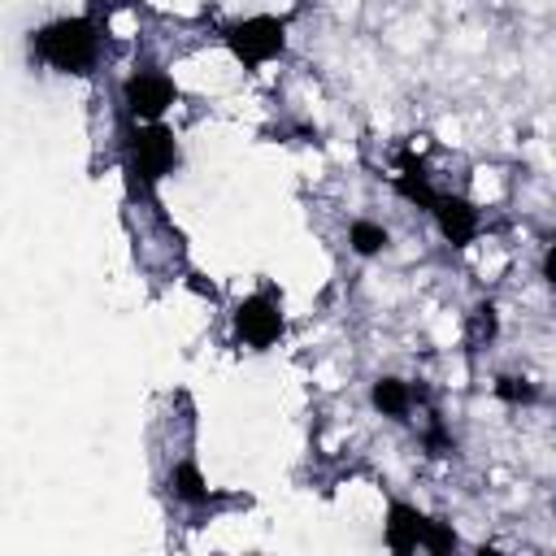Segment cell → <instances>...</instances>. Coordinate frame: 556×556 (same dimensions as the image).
<instances>
[{
	"label": "cell",
	"instance_id": "cell-1",
	"mask_svg": "<svg viewBox=\"0 0 556 556\" xmlns=\"http://www.w3.org/2000/svg\"><path fill=\"white\" fill-rule=\"evenodd\" d=\"M30 56L56 74H87L100 56V26L91 17H56L30 30Z\"/></svg>",
	"mask_w": 556,
	"mask_h": 556
},
{
	"label": "cell",
	"instance_id": "cell-2",
	"mask_svg": "<svg viewBox=\"0 0 556 556\" xmlns=\"http://www.w3.org/2000/svg\"><path fill=\"white\" fill-rule=\"evenodd\" d=\"M382 534H387V547L391 552H417V547H426V552H452L456 547V530L447 521L426 517L421 508H413L404 500H391L387 504Z\"/></svg>",
	"mask_w": 556,
	"mask_h": 556
},
{
	"label": "cell",
	"instance_id": "cell-3",
	"mask_svg": "<svg viewBox=\"0 0 556 556\" xmlns=\"http://www.w3.org/2000/svg\"><path fill=\"white\" fill-rule=\"evenodd\" d=\"M226 48L248 70H256V65L282 56V48H287V22L282 17H243V22L226 26Z\"/></svg>",
	"mask_w": 556,
	"mask_h": 556
},
{
	"label": "cell",
	"instance_id": "cell-4",
	"mask_svg": "<svg viewBox=\"0 0 556 556\" xmlns=\"http://www.w3.org/2000/svg\"><path fill=\"white\" fill-rule=\"evenodd\" d=\"M178 165V143L161 122H139L130 135V169L135 178H143L148 187H156L169 169Z\"/></svg>",
	"mask_w": 556,
	"mask_h": 556
},
{
	"label": "cell",
	"instance_id": "cell-5",
	"mask_svg": "<svg viewBox=\"0 0 556 556\" xmlns=\"http://www.w3.org/2000/svg\"><path fill=\"white\" fill-rule=\"evenodd\" d=\"M282 330H287V321H282V308H278L274 295L256 291V295L239 300V308H235V334H239V343H248L252 352H265V348H274L282 339Z\"/></svg>",
	"mask_w": 556,
	"mask_h": 556
},
{
	"label": "cell",
	"instance_id": "cell-6",
	"mask_svg": "<svg viewBox=\"0 0 556 556\" xmlns=\"http://www.w3.org/2000/svg\"><path fill=\"white\" fill-rule=\"evenodd\" d=\"M122 100L135 122H161L165 109L174 104V78L165 70H135L122 87Z\"/></svg>",
	"mask_w": 556,
	"mask_h": 556
},
{
	"label": "cell",
	"instance_id": "cell-7",
	"mask_svg": "<svg viewBox=\"0 0 556 556\" xmlns=\"http://www.w3.org/2000/svg\"><path fill=\"white\" fill-rule=\"evenodd\" d=\"M430 213H434V222H439V230H443V239H447L452 248H465V243L478 235V226H482L478 208H473L465 195H439Z\"/></svg>",
	"mask_w": 556,
	"mask_h": 556
},
{
	"label": "cell",
	"instance_id": "cell-8",
	"mask_svg": "<svg viewBox=\"0 0 556 556\" xmlns=\"http://www.w3.org/2000/svg\"><path fill=\"white\" fill-rule=\"evenodd\" d=\"M421 400H426V387H413L408 378H395V374H382L369 387V404L391 421H404L413 413V404H421Z\"/></svg>",
	"mask_w": 556,
	"mask_h": 556
},
{
	"label": "cell",
	"instance_id": "cell-9",
	"mask_svg": "<svg viewBox=\"0 0 556 556\" xmlns=\"http://www.w3.org/2000/svg\"><path fill=\"white\" fill-rule=\"evenodd\" d=\"M169 495H174L178 504H191V508L208 504V486H204V473H200L195 460H178V465L169 469Z\"/></svg>",
	"mask_w": 556,
	"mask_h": 556
},
{
	"label": "cell",
	"instance_id": "cell-10",
	"mask_svg": "<svg viewBox=\"0 0 556 556\" xmlns=\"http://www.w3.org/2000/svg\"><path fill=\"white\" fill-rule=\"evenodd\" d=\"M348 248H352L356 256H382V252L391 248V230H387L382 222L356 217V222L348 226Z\"/></svg>",
	"mask_w": 556,
	"mask_h": 556
},
{
	"label": "cell",
	"instance_id": "cell-11",
	"mask_svg": "<svg viewBox=\"0 0 556 556\" xmlns=\"http://www.w3.org/2000/svg\"><path fill=\"white\" fill-rule=\"evenodd\" d=\"M495 395H500L504 404H534V400H539L534 382H526V378H517V374H500V378H495Z\"/></svg>",
	"mask_w": 556,
	"mask_h": 556
},
{
	"label": "cell",
	"instance_id": "cell-12",
	"mask_svg": "<svg viewBox=\"0 0 556 556\" xmlns=\"http://www.w3.org/2000/svg\"><path fill=\"white\" fill-rule=\"evenodd\" d=\"M495 326H500L495 304H478V308H473V339H478V343H482V339H491V334H495Z\"/></svg>",
	"mask_w": 556,
	"mask_h": 556
},
{
	"label": "cell",
	"instance_id": "cell-13",
	"mask_svg": "<svg viewBox=\"0 0 556 556\" xmlns=\"http://www.w3.org/2000/svg\"><path fill=\"white\" fill-rule=\"evenodd\" d=\"M543 278H547V287H556V243H547V252H543Z\"/></svg>",
	"mask_w": 556,
	"mask_h": 556
}]
</instances>
